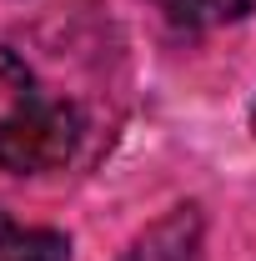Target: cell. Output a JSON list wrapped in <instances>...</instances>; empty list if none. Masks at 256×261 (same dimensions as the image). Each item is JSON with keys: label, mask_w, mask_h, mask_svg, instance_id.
Here are the masks:
<instances>
[{"label": "cell", "mask_w": 256, "mask_h": 261, "mask_svg": "<svg viewBox=\"0 0 256 261\" xmlns=\"http://www.w3.org/2000/svg\"><path fill=\"white\" fill-rule=\"evenodd\" d=\"M156 5L176 25H226V20H241L256 0H156Z\"/></svg>", "instance_id": "277c9868"}, {"label": "cell", "mask_w": 256, "mask_h": 261, "mask_svg": "<svg viewBox=\"0 0 256 261\" xmlns=\"http://www.w3.org/2000/svg\"><path fill=\"white\" fill-rule=\"evenodd\" d=\"M81 116L75 106L50 96L20 56L0 50V166L15 176H40L75 156Z\"/></svg>", "instance_id": "6da1fadb"}, {"label": "cell", "mask_w": 256, "mask_h": 261, "mask_svg": "<svg viewBox=\"0 0 256 261\" xmlns=\"http://www.w3.org/2000/svg\"><path fill=\"white\" fill-rule=\"evenodd\" d=\"M251 126H256V106H251Z\"/></svg>", "instance_id": "5b68a950"}, {"label": "cell", "mask_w": 256, "mask_h": 261, "mask_svg": "<svg viewBox=\"0 0 256 261\" xmlns=\"http://www.w3.org/2000/svg\"><path fill=\"white\" fill-rule=\"evenodd\" d=\"M0 261H70V246L56 231L20 226L0 211Z\"/></svg>", "instance_id": "3957f363"}, {"label": "cell", "mask_w": 256, "mask_h": 261, "mask_svg": "<svg viewBox=\"0 0 256 261\" xmlns=\"http://www.w3.org/2000/svg\"><path fill=\"white\" fill-rule=\"evenodd\" d=\"M121 261H206V246H201V211H196V206L166 211L161 221H151V226L126 246Z\"/></svg>", "instance_id": "7a4b0ae2"}]
</instances>
